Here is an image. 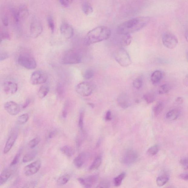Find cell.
Segmentation results:
<instances>
[{
    "mask_svg": "<svg viewBox=\"0 0 188 188\" xmlns=\"http://www.w3.org/2000/svg\"><path fill=\"white\" fill-rule=\"evenodd\" d=\"M183 83L186 87H188V74L184 78L183 81Z\"/></svg>",
    "mask_w": 188,
    "mask_h": 188,
    "instance_id": "cell-59",
    "label": "cell"
},
{
    "mask_svg": "<svg viewBox=\"0 0 188 188\" xmlns=\"http://www.w3.org/2000/svg\"><path fill=\"white\" fill-rule=\"evenodd\" d=\"M69 107V102L67 101L65 102L62 111V116L64 118H66L68 115Z\"/></svg>",
    "mask_w": 188,
    "mask_h": 188,
    "instance_id": "cell-40",
    "label": "cell"
},
{
    "mask_svg": "<svg viewBox=\"0 0 188 188\" xmlns=\"http://www.w3.org/2000/svg\"><path fill=\"white\" fill-rule=\"evenodd\" d=\"M37 152L36 151L30 152L25 154L22 158V161L23 163H26L31 161L37 156Z\"/></svg>",
    "mask_w": 188,
    "mask_h": 188,
    "instance_id": "cell-24",
    "label": "cell"
},
{
    "mask_svg": "<svg viewBox=\"0 0 188 188\" xmlns=\"http://www.w3.org/2000/svg\"><path fill=\"white\" fill-rule=\"evenodd\" d=\"M21 153V151L19 152L15 155V157L14 158L12 161L11 162V163L10 164V166L13 167L15 165L17 164V163H18L20 157Z\"/></svg>",
    "mask_w": 188,
    "mask_h": 188,
    "instance_id": "cell-44",
    "label": "cell"
},
{
    "mask_svg": "<svg viewBox=\"0 0 188 188\" xmlns=\"http://www.w3.org/2000/svg\"><path fill=\"white\" fill-rule=\"evenodd\" d=\"M180 163L182 168L184 170H188V157L181 159Z\"/></svg>",
    "mask_w": 188,
    "mask_h": 188,
    "instance_id": "cell-45",
    "label": "cell"
},
{
    "mask_svg": "<svg viewBox=\"0 0 188 188\" xmlns=\"http://www.w3.org/2000/svg\"><path fill=\"white\" fill-rule=\"evenodd\" d=\"M60 150L64 154L68 157H71L75 153V150L72 147L69 146H64L60 148Z\"/></svg>",
    "mask_w": 188,
    "mask_h": 188,
    "instance_id": "cell-22",
    "label": "cell"
},
{
    "mask_svg": "<svg viewBox=\"0 0 188 188\" xmlns=\"http://www.w3.org/2000/svg\"><path fill=\"white\" fill-rule=\"evenodd\" d=\"M59 2L62 6L64 7H67L73 1H71V0H68H68H61Z\"/></svg>",
    "mask_w": 188,
    "mask_h": 188,
    "instance_id": "cell-50",
    "label": "cell"
},
{
    "mask_svg": "<svg viewBox=\"0 0 188 188\" xmlns=\"http://www.w3.org/2000/svg\"><path fill=\"white\" fill-rule=\"evenodd\" d=\"M18 137V134L16 132H13L10 134L6 141L3 153L4 154H6L10 151L15 144V141Z\"/></svg>",
    "mask_w": 188,
    "mask_h": 188,
    "instance_id": "cell-16",
    "label": "cell"
},
{
    "mask_svg": "<svg viewBox=\"0 0 188 188\" xmlns=\"http://www.w3.org/2000/svg\"><path fill=\"white\" fill-rule=\"evenodd\" d=\"M159 150V147L158 145H155L149 148V149L148 150L147 153L149 156H155L158 153Z\"/></svg>",
    "mask_w": 188,
    "mask_h": 188,
    "instance_id": "cell-36",
    "label": "cell"
},
{
    "mask_svg": "<svg viewBox=\"0 0 188 188\" xmlns=\"http://www.w3.org/2000/svg\"><path fill=\"white\" fill-rule=\"evenodd\" d=\"M94 75V72L92 69H88L84 72L83 77L85 79H89L92 78Z\"/></svg>",
    "mask_w": 188,
    "mask_h": 188,
    "instance_id": "cell-39",
    "label": "cell"
},
{
    "mask_svg": "<svg viewBox=\"0 0 188 188\" xmlns=\"http://www.w3.org/2000/svg\"><path fill=\"white\" fill-rule=\"evenodd\" d=\"M70 178V175L69 174H64L58 177L57 181V184L59 186L64 185L68 182Z\"/></svg>",
    "mask_w": 188,
    "mask_h": 188,
    "instance_id": "cell-25",
    "label": "cell"
},
{
    "mask_svg": "<svg viewBox=\"0 0 188 188\" xmlns=\"http://www.w3.org/2000/svg\"><path fill=\"white\" fill-rule=\"evenodd\" d=\"M3 92L8 95H13L18 90V85L16 83L12 81H6L2 85Z\"/></svg>",
    "mask_w": 188,
    "mask_h": 188,
    "instance_id": "cell-13",
    "label": "cell"
},
{
    "mask_svg": "<svg viewBox=\"0 0 188 188\" xmlns=\"http://www.w3.org/2000/svg\"><path fill=\"white\" fill-rule=\"evenodd\" d=\"M0 41L1 43L2 41L4 40H9L11 38V37L8 32L5 31H3L1 33V35H0Z\"/></svg>",
    "mask_w": 188,
    "mask_h": 188,
    "instance_id": "cell-48",
    "label": "cell"
},
{
    "mask_svg": "<svg viewBox=\"0 0 188 188\" xmlns=\"http://www.w3.org/2000/svg\"><path fill=\"white\" fill-rule=\"evenodd\" d=\"M29 118V116L28 114H24L18 117L17 119V121L18 124L22 125V124L26 123L28 121Z\"/></svg>",
    "mask_w": 188,
    "mask_h": 188,
    "instance_id": "cell-35",
    "label": "cell"
},
{
    "mask_svg": "<svg viewBox=\"0 0 188 188\" xmlns=\"http://www.w3.org/2000/svg\"><path fill=\"white\" fill-rule=\"evenodd\" d=\"M180 178L184 180H188V173L181 174L179 176Z\"/></svg>",
    "mask_w": 188,
    "mask_h": 188,
    "instance_id": "cell-58",
    "label": "cell"
},
{
    "mask_svg": "<svg viewBox=\"0 0 188 188\" xmlns=\"http://www.w3.org/2000/svg\"><path fill=\"white\" fill-rule=\"evenodd\" d=\"M164 105L162 102H159L155 105L153 108V113L156 116H158L163 110Z\"/></svg>",
    "mask_w": 188,
    "mask_h": 188,
    "instance_id": "cell-32",
    "label": "cell"
},
{
    "mask_svg": "<svg viewBox=\"0 0 188 188\" xmlns=\"http://www.w3.org/2000/svg\"><path fill=\"white\" fill-rule=\"evenodd\" d=\"M41 139L39 137H36L31 140L28 143L29 147L31 149H34L40 142Z\"/></svg>",
    "mask_w": 188,
    "mask_h": 188,
    "instance_id": "cell-38",
    "label": "cell"
},
{
    "mask_svg": "<svg viewBox=\"0 0 188 188\" xmlns=\"http://www.w3.org/2000/svg\"><path fill=\"white\" fill-rule=\"evenodd\" d=\"M82 9L86 15H88L93 13V8L90 3L84 2L82 5Z\"/></svg>",
    "mask_w": 188,
    "mask_h": 188,
    "instance_id": "cell-27",
    "label": "cell"
},
{
    "mask_svg": "<svg viewBox=\"0 0 188 188\" xmlns=\"http://www.w3.org/2000/svg\"><path fill=\"white\" fill-rule=\"evenodd\" d=\"M48 79L47 73L44 71L37 70L31 76L30 82L33 85H39L45 83Z\"/></svg>",
    "mask_w": 188,
    "mask_h": 188,
    "instance_id": "cell-6",
    "label": "cell"
},
{
    "mask_svg": "<svg viewBox=\"0 0 188 188\" xmlns=\"http://www.w3.org/2000/svg\"><path fill=\"white\" fill-rule=\"evenodd\" d=\"M113 57L119 64L124 67L129 66L132 63L131 60L126 50L123 48H120L115 50Z\"/></svg>",
    "mask_w": 188,
    "mask_h": 188,
    "instance_id": "cell-3",
    "label": "cell"
},
{
    "mask_svg": "<svg viewBox=\"0 0 188 188\" xmlns=\"http://www.w3.org/2000/svg\"><path fill=\"white\" fill-rule=\"evenodd\" d=\"M117 102L120 107L123 109H126L130 105L129 97L125 93L120 95L117 99Z\"/></svg>",
    "mask_w": 188,
    "mask_h": 188,
    "instance_id": "cell-18",
    "label": "cell"
},
{
    "mask_svg": "<svg viewBox=\"0 0 188 188\" xmlns=\"http://www.w3.org/2000/svg\"><path fill=\"white\" fill-rule=\"evenodd\" d=\"M4 108L7 113L12 116H15L20 113L21 107L15 102L10 101L6 102L4 105Z\"/></svg>",
    "mask_w": 188,
    "mask_h": 188,
    "instance_id": "cell-12",
    "label": "cell"
},
{
    "mask_svg": "<svg viewBox=\"0 0 188 188\" xmlns=\"http://www.w3.org/2000/svg\"><path fill=\"white\" fill-rule=\"evenodd\" d=\"M88 158L87 153H82L76 157L73 161L75 166L77 168H80L83 166Z\"/></svg>",
    "mask_w": 188,
    "mask_h": 188,
    "instance_id": "cell-19",
    "label": "cell"
},
{
    "mask_svg": "<svg viewBox=\"0 0 188 188\" xmlns=\"http://www.w3.org/2000/svg\"><path fill=\"white\" fill-rule=\"evenodd\" d=\"M56 93L58 97L63 98L65 93L64 86L61 83H59L57 84L56 87Z\"/></svg>",
    "mask_w": 188,
    "mask_h": 188,
    "instance_id": "cell-29",
    "label": "cell"
},
{
    "mask_svg": "<svg viewBox=\"0 0 188 188\" xmlns=\"http://www.w3.org/2000/svg\"><path fill=\"white\" fill-rule=\"evenodd\" d=\"M12 12L15 21L16 22H18L20 21V19L19 18L18 10L15 9V8H12Z\"/></svg>",
    "mask_w": 188,
    "mask_h": 188,
    "instance_id": "cell-49",
    "label": "cell"
},
{
    "mask_svg": "<svg viewBox=\"0 0 188 188\" xmlns=\"http://www.w3.org/2000/svg\"><path fill=\"white\" fill-rule=\"evenodd\" d=\"M123 35L120 41V44L122 46H128L131 44L132 41V37L130 35Z\"/></svg>",
    "mask_w": 188,
    "mask_h": 188,
    "instance_id": "cell-30",
    "label": "cell"
},
{
    "mask_svg": "<svg viewBox=\"0 0 188 188\" xmlns=\"http://www.w3.org/2000/svg\"><path fill=\"white\" fill-rule=\"evenodd\" d=\"M37 184V182L36 181H31L27 182L21 188H35Z\"/></svg>",
    "mask_w": 188,
    "mask_h": 188,
    "instance_id": "cell-47",
    "label": "cell"
},
{
    "mask_svg": "<svg viewBox=\"0 0 188 188\" xmlns=\"http://www.w3.org/2000/svg\"><path fill=\"white\" fill-rule=\"evenodd\" d=\"M126 176L125 172H122L118 176L114 179V184L116 187H119L121 184L122 181L125 178Z\"/></svg>",
    "mask_w": 188,
    "mask_h": 188,
    "instance_id": "cell-33",
    "label": "cell"
},
{
    "mask_svg": "<svg viewBox=\"0 0 188 188\" xmlns=\"http://www.w3.org/2000/svg\"><path fill=\"white\" fill-rule=\"evenodd\" d=\"M98 176L96 175L89 176L85 178L78 179L79 183L85 188H91L97 180Z\"/></svg>",
    "mask_w": 188,
    "mask_h": 188,
    "instance_id": "cell-15",
    "label": "cell"
},
{
    "mask_svg": "<svg viewBox=\"0 0 188 188\" xmlns=\"http://www.w3.org/2000/svg\"><path fill=\"white\" fill-rule=\"evenodd\" d=\"M134 87L136 89H140L143 85L142 80L140 78H137L134 81L133 83Z\"/></svg>",
    "mask_w": 188,
    "mask_h": 188,
    "instance_id": "cell-42",
    "label": "cell"
},
{
    "mask_svg": "<svg viewBox=\"0 0 188 188\" xmlns=\"http://www.w3.org/2000/svg\"><path fill=\"white\" fill-rule=\"evenodd\" d=\"M17 10H18L20 21L25 19L28 16V10L27 7L25 5H21Z\"/></svg>",
    "mask_w": 188,
    "mask_h": 188,
    "instance_id": "cell-21",
    "label": "cell"
},
{
    "mask_svg": "<svg viewBox=\"0 0 188 188\" xmlns=\"http://www.w3.org/2000/svg\"><path fill=\"white\" fill-rule=\"evenodd\" d=\"M144 99L148 104H150L154 101L155 99L154 95L151 93H147L143 96Z\"/></svg>",
    "mask_w": 188,
    "mask_h": 188,
    "instance_id": "cell-37",
    "label": "cell"
},
{
    "mask_svg": "<svg viewBox=\"0 0 188 188\" xmlns=\"http://www.w3.org/2000/svg\"><path fill=\"white\" fill-rule=\"evenodd\" d=\"M171 86L170 84H163L159 89V94H163L168 93L171 89Z\"/></svg>",
    "mask_w": 188,
    "mask_h": 188,
    "instance_id": "cell-34",
    "label": "cell"
},
{
    "mask_svg": "<svg viewBox=\"0 0 188 188\" xmlns=\"http://www.w3.org/2000/svg\"><path fill=\"white\" fill-rule=\"evenodd\" d=\"M185 37L186 40L188 42V29H187V30L186 31Z\"/></svg>",
    "mask_w": 188,
    "mask_h": 188,
    "instance_id": "cell-60",
    "label": "cell"
},
{
    "mask_svg": "<svg viewBox=\"0 0 188 188\" xmlns=\"http://www.w3.org/2000/svg\"><path fill=\"white\" fill-rule=\"evenodd\" d=\"M50 91L49 87L47 85H42L39 88L38 92V96L41 99L45 98L47 95Z\"/></svg>",
    "mask_w": 188,
    "mask_h": 188,
    "instance_id": "cell-23",
    "label": "cell"
},
{
    "mask_svg": "<svg viewBox=\"0 0 188 188\" xmlns=\"http://www.w3.org/2000/svg\"><path fill=\"white\" fill-rule=\"evenodd\" d=\"M41 166V161L39 160L32 162L26 165L24 168V172L27 176H31L39 171Z\"/></svg>",
    "mask_w": 188,
    "mask_h": 188,
    "instance_id": "cell-10",
    "label": "cell"
},
{
    "mask_svg": "<svg viewBox=\"0 0 188 188\" xmlns=\"http://www.w3.org/2000/svg\"><path fill=\"white\" fill-rule=\"evenodd\" d=\"M162 41L164 46L170 49H173L177 46L178 41L175 35L171 33L167 32L163 34Z\"/></svg>",
    "mask_w": 188,
    "mask_h": 188,
    "instance_id": "cell-8",
    "label": "cell"
},
{
    "mask_svg": "<svg viewBox=\"0 0 188 188\" xmlns=\"http://www.w3.org/2000/svg\"><path fill=\"white\" fill-rule=\"evenodd\" d=\"M82 143V140L81 138L78 136L76 139V145L77 149H79Z\"/></svg>",
    "mask_w": 188,
    "mask_h": 188,
    "instance_id": "cell-51",
    "label": "cell"
},
{
    "mask_svg": "<svg viewBox=\"0 0 188 188\" xmlns=\"http://www.w3.org/2000/svg\"><path fill=\"white\" fill-rule=\"evenodd\" d=\"M84 117V112H81L80 113V115H79L78 125L79 128L81 131L83 130Z\"/></svg>",
    "mask_w": 188,
    "mask_h": 188,
    "instance_id": "cell-43",
    "label": "cell"
},
{
    "mask_svg": "<svg viewBox=\"0 0 188 188\" xmlns=\"http://www.w3.org/2000/svg\"><path fill=\"white\" fill-rule=\"evenodd\" d=\"M82 56L77 51H70L64 55L62 58L63 64L71 65L78 64L82 61Z\"/></svg>",
    "mask_w": 188,
    "mask_h": 188,
    "instance_id": "cell-4",
    "label": "cell"
},
{
    "mask_svg": "<svg viewBox=\"0 0 188 188\" xmlns=\"http://www.w3.org/2000/svg\"><path fill=\"white\" fill-rule=\"evenodd\" d=\"M175 101L176 104H180L183 103L184 99L183 98L181 97H177Z\"/></svg>",
    "mask_w": 188,
    "mask_h": 188,
    "instance_id": "cell-57",
    "label": "cell"
},
{
    "mask_svg": "<svg viewBox=\"0 0 188 188\" xmlns=\"http://www.w3.org/2000/svg\"><path fill=\"white\" fill-rule=\"evenodd\" d=\"M179 112L178 110L173 109L170 110L167 113L166 118L170 120H174L178 118Z\"/></svg>",
    "mask_w": 188,
    "mask_h": 188,
    "instance_id": "cell-26",
    "label": "cell"
},
{
    "mask_svg": "<svg viewBox=\"0 0 188 188\" xmlns=\"http://www.w3.org/2000/svg\"><path fill=\"white\" fill-rule=\"evenodd\" d=\"M111 111L108 110V111L107 112L106 117H105V119L107 120V121H109L111 120Z\"/></svg>",
    "mask_w": 188,
    "mask_h": 188,
    "instance_id": "cell-55",
    "label": "cell"
},
{
    "mask_svg": "<svg viewBox=\"0 0 188 188\" xmlns=\"http://www.w3.org/2000/svg\"><path fill=\"white\" fill-rule=\"evenodd\" d=\"M43 30L42 23L38 18H33L30 25V32L32 38H36L42 33Z\"/></svg>",
    "mask_w": 188,
    "mask_h": 188,
    "instance_id": "cell-7",
    "label": "cell"
},
{
    "mask_svg": "<svg viewBox=\"0 0 188 188\" xmlns=\"http://www.w3.org/2000/svg\"><path fill=\"white\" fill-rule=\"evenodd\" d=\"M102 162L101 158L100 157L96 158L93 162L92 164L89 167V170H97L101 166Z\"/></svg>",
    "mask_w": 188,
    "mask_h": 188,
    "instance_id": "cell-31",
    "label": "cell"
},
{
    "mask_svg": "<svg viewBox=\"0 0 188 188\" xmlns=\"http://www.w3.org/2000/svg\"><path fill=\"white\" fill-rule=\"evenodd\" d=\"M169 177L166 175H163L159 176L156 179V183L159 187H162L168 182Z\"/></svg>",
    "mask_w": 188,
    "mask_h": 188,
    "instance_id": "cell-28",
    "label": "cell"
},
{
    "mask_svg": "<svg viewBox=\"0 0 188 188\" xmlns=\"http://www.w3.org/2000/svg\"><path fill=\"white\" fill-rule=\"evenodd\" d=\"M31 101L30 99H27L26 100V101H25V102L21 106V107L22 109H25V108L27 107L30 104Z\"/></svg>",
    "mask_w": 188,
    "mask_h": 188,
    "instance_id": "cell-52",
    "label": "cell"
},
{
    "mask_svg": "<svg viewBox=\"0 0 188 188\" xmlns=\"http://www.w3.org/2000/svg\"><path fill=\"white\" fill-rule=\"evenodd\" d=\"M12 167H7L1 172L0 175V185L2 186L6 183L11 177L13 171Z\"/></svg>",
    "mask_w": 188,
    "mask_h": 188,
    "instance_id": "cell-17",
    "label": "cell"
},
{
    "mask_svg": "<svg viewBox=\"0 0 188 188\" xmlns=\"http://www.w3.org/2000/svg\"><path fill=\"white\" fill-rule=\"evenodd\" d=\"M163 77V73L161 71L159 70L155 71L151 75V81L153 84H157L161 81Z\"/></svg>",
    "mask_w": 188,
    "mask_h": 188,
    "instance_id": "cell-20",
    "label": "cell"
},
{
    "mask_svg": "<svg viewBox=\"0 0 188 188\" xmlns=\"http://www.w3.org/2000/svg\"><path fill=\"white\" fill-rule=\"evenodd\" d=\"M139 154L134 150L129 149L127 150L122 159V163L126 165H131L137 161Z\"/></svg>",
    "mask_w": 188,
    "mask_h": 188,
    "instance_id": "cell-11",
    "label": "cell"
},
{
    "mask_svg": "<svg viewBox=\"0 0 188 188\" xmlns=\"http://www.w3.org/2000/svg\"><path fill=\"white\" fill-rule=\"evenodd\" d=\"M18 63L21 66L28 70H34L37 67L36 60L32 56L26 54H21L19 56Z\"/></svg>",
    "mask_w": 188,
    "mask_h": 188,
    "instance_id": "cell-5",
    "label": "cell"
},
{
    "mask_svg": "<svg viewBox=\"0 0 188 188\" xmlns=\"http://www.w3.org/2000/svg\"><path fill=\"white\" fill-rule=\"evenodd\" d=\"M164 188H173V187L172 186H168V187H167Z\"/></svg>",
    "mask_w": 188,
    "mask_h": 188,
    "instance_id": "cell-61",
    "label": "cell"
},
{
    "mask_svg": "<svg viewBox=\"0 0 188 188\" xmlns=\"http://www.w3.org/2000/svg\"><path fill=\"white\" fill-rule=\"evenodd\" d=\"M60 31L62 35L65 38L68 39L73 37L74 30L73 27L70 24L63 22L60 27Z\"/></svg>",
    "mask_w": 188,
    "mask_h": 188,
    "instance_id": "cell-14",
    "label": "cell"
},
{
    "mask_svg": "<svg viewBox=\"0 0 188 188\" xmlns=\"http://www.w3.org/2000/svg\"><path fill=\"white\" fill-rule=\"evenodd\" d=\"M110 182L107 180H103L100 182L96 188H110Z\"/></svg>",
    "mask_w": 188,
    "mask_h": 188,
    "instance_id": "cell-46",
    "label": "cell"
},
{
    "mask_svg": "<svg viewBox=\"0 0 188 188\" xmlns=\"http://www.w3.org/2000/svg\"><path fill=\"white\" fill-rule=\"evenodd\" d=\"M47 22L48 26H49L51 32H53L54 31L55 28V25L54 20L51 16L48 17L47 18Z\"/></svg>",
    "mask_w": 188,
    "mask_h": 188,
    "instance_id": "cell-41",
    "label": "cell"
},
{
    "mask_svg": "<svg viewBox=\"0 0 188 188\" xmlns=\"http://www.w3.org/2000/svg\"><path fill=\"white\" fill-rule=\"evenodd\" d=\"M150 20L149 17H141L127 21L119 25L117 28V33L120 35H130L146 26Z\"/></svg>",
    "mask_w": 188,
    "mask_h": 188,
    "instance_id": "cell-1",
    "label": "cell"
},
{
    "mask_svg": "<svg viewBox=\"0 0 188 188\" xmlns=\"http://www.w3.org/2000/svg\"><path fill=\"white\" fill-rule=\"evenodd\" d=\"M9 57V55L6 52H3L1 53V56H0V60L1 61L5 60L8 58Z\"/></svg>",
    "mask_w": 188,
    "mask_h": 188,
    "instance_id": "cell-53",
    "label": "cell"
},
{
    "mask_svg": "<svg viewBox=\"0 0 188 188\" xmlns=\"http://www.w3.org/2000/svg\"><path fill=\"white\" fill-rule=\"evenodd\" d=\"M93 87L90 83L83 82L80 83L75 87V91L79 94L84 97L88 96L92 94Z\"/></svg>",
    "mask_w": 188,
    "mask_h": 188,
    "instance_id": "cell-9",
    "label": "cell"
},
{
    "mask_svg": "<svg viewBox=\"0 0 188 188\" xmlns=\"http://www.w3.org/2000/svg\"><path fill=\"white\" fill-rule=\"evenodd\" d=\"M111 33L109 28L103 26L97 27L87 33L84 38V42L87 46L96 44L109 38Z\"/></svg>",
    "mask_w": 188,
    "mask_h": 188,
    "instance_id": "cell-2",
    "label": "cell"
},
{
    "mask_svg": "<svg viewBox=\"0 0 188 188\" xmlns=\"http://www.w3.org/2000/svg\"><path fill=\"white\" fill-rule=\"evenodd\" d=\"M57 133H58V132H57L56 130H53L51 131L49 133L48 137L49 139L53 138V137H54L56 136Z\"/></svg>",
    "mask_w": 188,
    "mask_h": 188,
    "instance_id": "cell-54",
    "label": "cell"
},
{
    "mask_svg": "<svg viewBox=\"0 0 188 188\" xmlns=\"http://www.w3.org/2000/svg\"><path fill=\"white\" fill-rule=\"evenodd\" d=\"M186 56H187V59L188 61V51H187V53H186Z\"/></svg>",
    "mask_w": 188,
    "mask_h": 188,
    "instance_id": "cell-62",
    "label": "cell"
},
{
    "mask_svg": "<svg viewBox=\"0 0 188 188\" xmlns=\"http://www.w3.org/2000/svg\"><path fill=\"white\" fill-rule=\"evenodd\" d=\"M2 23L5 27L8 26V18L7 17L4 16L2 18Z\"/></svg>",
    "mask_w": 188,
    "mask_h": 188,
    "instance_id": "cell-56",
    "label": "cell"
}]
</instances>
